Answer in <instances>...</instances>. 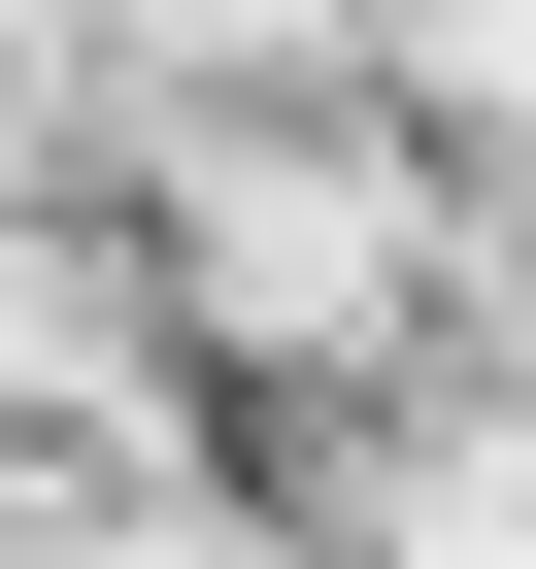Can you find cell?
<instances>
[{
    "mask_svg": "<svg viewBox=\"0 0 536 569\" xmlns=\"http://www.w3.org/2000/svg\"><path fill=\"white\" fill-rule=\"evenodd\" d=\"M68 569H302V536H235V502H135V536H68Z\"/></svg>",
    "mask_w": 536,
    "mask_h": 569,
    "instance_id": "obj_1",
    "label": "cell"
}]
</instances>
